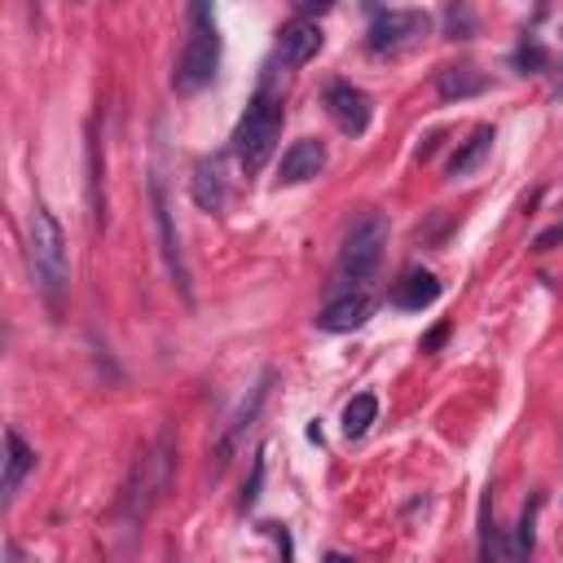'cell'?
I'll return each mask as SVG.
<instances>
[{"mask_svg": "<svg viewBox=\"0 0 563 563\" xmlns=\"http://www.w3.org/2000/svg\"><path fill=\"white\" fill-rule=\"evenodd\" d=\"M27 256H32V278L40 286V295L62 308V295L71 286V256H66V234H62V224L58 216L36 203L32 207V224H27Z\"/></svg>", "mask_w": 563, "mask_h": 563, "instance_id": "6da1fadb", "label": "cell"}, {"mask_svg": "<svg viewBox=\"0 0 563 563\" xmlns=\"http://www.w3.org/2000/svg\"><path fill=\"white\" fill-rule=\"evenodd\" d=\"M216 66H220V32L211 19V0H189V36L172 62V88L181 97H194L216 79Z\"/></svg>", "mask_w": 563, "mask_h": 563, "instance_id": "7a4b0ae2", "label": "cell"}, {"mask_svg": "<svg viewBox=\"0 0 563 563\" xmlns=\"http://www.w3.org/2000/svg\"><path fill=\"white\" fill-rule=\"evenodd\" d=\"M172 467H176V444H172V431H163L146 454L133 463L128 472V485L120 493V511L128 524H142L172 489Z\"/></svg>", "mask_w": 563, "mask_h": 563, "instance_id": "3957f363", "label": "cell"}, {"mask_svg": "<svg viewBox=\"0 0 563 563\" xmlns=\"http://www.w3.org/2000/svg\"><path fill=\"white\" fill-rule=\"evenodd\" d=\"M278 137H282V97L273 88H260L247 106V115L238 120L234 128V155H238V168L247 176H256L273 150H278Z\"/></svg>", "mask_w": 563, "mask_h": 563, "instance_id": "277c9868", "label": "cell"}, {"mask_svg": "<svg viewBox=\"0 0 563 563\" xmlns=\"http://www.w3.org/2000/svg\"><path fill=\"white\" fill-rule=\"evenodd\" d=\"M383 252H388V216L383 211H362L353 220V230L344 238V252H340V273L348 282H370L383 265Z\"/></svg>", "mask_w": 563, "mask_h": 563, "instance_id": "5b68a950", "label": "cell"}, {"mask_svg": "<svg viewBox=\"0 0 563 563\" xmlns=\"http://www.w3.org/2000/svg\"><path fill=\"white\" fill-rule=\"evenodd\" d=\"M150 211H155L159 252H163V265H168V273H172V286H176V291H181V299L189 304V299H194L189 265H185V252H181V234H176V220H172V203H168V185H163V176H150Z\"/></svg>", "mask_w": 563, "mask_h": 563, "instance_id": "8992f818", "label": "cell"}, {"mask_svg": "<svg viewBox=\"0 0 563 563\" xmlns=\"http://www.w3.org/2000/svg\"><path fill=\"white\" fill-rule=\"evenodd\" d=\"M427 32H431V19L423 10H383L370 23L366 45H370V53H401V49L418 45Z\"/></svg>", "mask_w": 563, "mask_h": 563, "instance_id": "52a82bcc", "label": "cell"}, {"mask_svg": "<svg viewBox=\"0 0 563 563\" xmlns=\"http://www.w3.org/2000/svg\"><path fill=\"white\" fill-rule=\"evenodd\" d=\"M269 388H273V370H265L256 383H252V392L238 401V409H234V418H230V427L220 431V444H216V467H211V480H220V472L230 467V458L238 454V444H243V436L252 431V423H256V414L265 409V401H269Z\"/></svg>", "mask_w": 563, "mask_h": 563, "instance_id": "ba28073f", "label": "cell"}, {"mask_svg": "<svg viewBox=\"0 0 563 563\" xmlns=\"http://www.w3.org/2000/svg\"><path fill=\"white\" fill-rule=\"evenodd\" d=\"M326 110H330V120L340 124V133H348V137H362L370 128V115H375L370 97L357 84H330L326 88Z\"/></svg>", "mask_w": 563, "mask_h": 563, "instance_id": "9c48e42d", "label": "cell"}, {"mask_svg": "<svg viewBox=\"0 0 563 563\" xmlns=\"http://www.w3.org/2000/svg\"><path fill=\"white\" fill-rule=\"evenodd\" d=\"M32 472H36V449L23 440L19 427H5V480H0V502L14 506V498Z\"/></svg>", "mask_w": 563, "mask_h": 563, "instance_id": "30bf717a", "label": "cell"}, {"mask_svg": "<svg viewBox=\"0 0 563 563\" xmlns=\"http://www.w3.org/2000/svg\"><path fill=\"white\" fill-rule=\"evenodd\" d=\"M370 313H375V299H370L366 291H353V295L334 299V304H326V308L317 313V330H326V334H348V330L366 326Z\"/></svg>", "mask_w": 563, "mask_h": 563, "instance_id": "8fae6325", "label": "cell"}, {"mask_svg": "<svg viewBox=\"0 0 563 563\" xmlns=\"http://www.w3.org/2000/svg\"><path fill=\"white\" fill-rule=\"evenodd\" d=\"M321 53V27L313 23V19H295L291 27H282V36H278V58H282V66H304V62H313Z\"/></svg>", "mask_w": 563, "mask_h": 563, "instance_id": "7c38bea8", "label": "cell"}, {"mask_svg": "<svg viewBox=\"0 0 563 563\" xmlns=\"http://www.w3.org/2000/svg\"><path fill=\"white\" fill-rule=\"evenodd\" d=\"M321 168H326V146H321L317 137H304V142H295V146L282 155L278 181H282V185H304V181H313Z\"/></svg>", "mask_w": 563, "mask_h": 563, "instance_id": "4fadbf2b", "label": "cell"}, {"mask_svg": "<svg viewBox=\"0 0 563 563\" xmlns=\"http://www.w3.org/2000/svg\"><path fill=\"white\" fill-rule=\"evenodd\" d=\"M189 194H194V203H198L203 211H224V207H230V185H224L220 159H198V163H194Z\"/></svg>", "mask_w": 563, "mask_h": 563, "instance_id": "5bb4252c", "label": "cell"}, {"mask_svg": "<svg viewBox=\"0 0 563 563\" xmlns=\"http://www.w3.org/2000/svg\"><path fill=\"white\" fill-rule=\"evenodd\" d=\"M436 299H440V282H436V273H427V269H409V273L392 286V304L405 308V313H423V308L436 304Z\"/></svg>", "mask_w": 563, "mask_h": 563, "instance_id": "9a60e30c", "label": "cell"}, {"mask_svg": "<svg viewBox=\"0 0 563 563\" xmlns=\"http://www.w3.org/2000/svg\"><path fill=\"white\" fill-rule=\"evenodd\" d=\"M436 93H440L444 101H467V97L489 93V75L476 71V66H444V71L436 75Z\"/></svg>", "mask_w": 563, "mask_h": 563, "instance_id": "2e32d148", "label": "cell"}, {"mask_svg": "<svg viewBox=\"0 0 563 563\" xmlns=\"http://www.w3.org/2000/svg\"><path fill=\"white\" fill-rule=\"evenodd\" d=\"M493 142H498V133H493L489 124H480V128H476V133H472V137H467V142L454 150V159H449V168H444V172L454 176V181H458V176H467V172H476V168L489 159Z\"/></svg>", "mask_w": 563, "mask_h": 563, "instance_id": "e0dca14e", "label": "cell"}, {"mask_svg": "<svg viewBox=\"0 0 563 563\" xmlns=\"http://www.w3.org/2000/svg\"><path fill=\"white\" fill-rule=\"evenodd\" d=\"M375 418H379V401H375L370 392L353 396V401L344 405V436H348V440H362V436L370 431Z\"/></svg>", "mask_w": 563, "mask_h": 563, "instance_id": "ac0fdd59", "label": "cell"}, {"mask_svg": "<svg viewBox=\"0 0 563 563\" xmlns=\"http://www.w3.org/2000/svg\"><path fill=\"white\" fill-rule=\"evenodd\" d=\"M476 19H472V0H449V36H472Z\"/></svg>", "mask_w": 563, "mask_h": 563, "instance_id": "d6986e66", "label": "cell"}, {"mask_svg": "<svg viewBox=\"0 0 563 563\" xmlns=\"http://www.w3.org/2000/svg\"><path fill=\"white\" fill-rule=\"evenodd\" d=\"M533 528H537V502H533V506H524V515H519V528H515V546H511V554H515V559L533 554Z\"/></svg>", "mask_w": 563, "mask_h": 563, "instance_id": "ffe728a7", "label": "cell"}, {"mask_svg": "<svg viewBox=\"0 0 563 563\" xmlns=\"http://www.w3.org/2000/svg\"><path fill=\"white\" fill-rule=\"evenodd\" d=\"M260 485H265V449L256 454V463H252V480L243 485V498H238V506L243 511H252L256 506V498H260Z\"/></svg>", "mask_w": 563, "mask_h": 563, "instance_id": "44dd1931", "label": "cell"}, {"mask_svg": "<svg viewBox=\"0 0 563 563\" xmlns=\"http://www.w3.org/2000/svg\"><path fill=\"white\" fill-rule=\"evenodd\" d=\"M515 66H519L524 75H537V71L546 66V49H541V45H524V49L515 53Z\"/></svg>", "mask_w": 563, "mask_h": 563, "instance_id": "7402d4cb", "label": "cell"}, {"mask_svg": "<svg viewBox=\"0 0 563 563\" xmlns=\"http://www.w3.org/2000/svg\"><path fill=\"white\" fill-rule=\"evenodd\" d=\"M554 243H563V224H550L546 234H537V243H533V247H537V252H550Z\"/></svg>", "mask_w": 563, "mask_h": 563, "instance_id": "603a6c76", "label": "cell"}, {"mask_svg": "<svg viewBox=\"0 0 563 563\" xmlns=\"http://www.w3.org/2000/svg\"><path fill=\"white\" fill-rule=\"evenodd\" d=\"M444 334H449V326H436V330L427 334V340H423V353H436V348L444 344Z\"/></svg>", "mask_w": 563, "mask_h": 563, "instance_id": "cb8c5ba5", "label": "cell"}, {"mask_svg": "<svg viewBox=\"0 0 563 563\" xmlns=\"http://www.w3.org/2000/svg\"><path fill=\"white\" fill-rule=\"evenodd\" d=\"M330 5H334V0H299V10H304V14H326Z\"/></svg>", "mask_w": 563, "mask_h": 563, "instance_id": "d4e9b609", "label": "cell"}, {"mask_svg": "<svg viewBox=\"0 0 563 563\" xmlns=\"http://www.w3.org/2000/svg\"><path fill=\"white\" fill-rule=\"evenodd\" d=\"M27 14H32V23H40V14H45V0H27Z\"/></svg>", "mask_w": 563, "mask_h": 563, "instance_id": "484cf974", "label": "cell"}, {"mask_svg": "<svg viewBox=\"0 0 563 563\" xmlns=\"http://www.w3.org/2000/svg\"><path fill=\"white\" fill-rule=\"evenodd\" d=\"M375 5H388V0H375Z\"/></svg>", "mask_w": 563, "mask_h": 563, "instance_id": "4316f807", "label": "cell"}, {"mask_svg": "<svg viewBox=\"0 0 563 563\" xmlns=\"http://www.w3.org/2000/svg\"><path fill=\"white\" fill-rule=\"evenodd\" d=\"M559 97H563V84H559Z\"/></svg>", "mask_w": 563, "mask_h": 563, "instance_id": "83f0119b", "label": "cell"}, {"mask_svg": "<svg viewBox=\"0 0 563 563\" xmlns=\"http://www.w3.org/2000/svg\"><path fill=\"white\" fill-rule=\"evenodd\" d=\"M75 5H84V0H75Z\"/></svg>", "mask_w": 563, "mask_h": 563, "instance_id": "f1b7e54d", "label": "cell"}]
</instances>
